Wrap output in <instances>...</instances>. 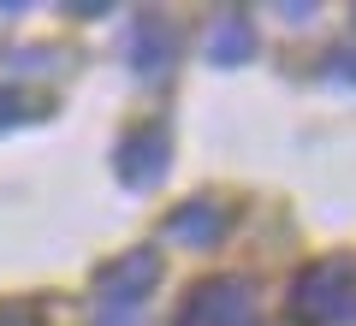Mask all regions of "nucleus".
Instances as JSON below:
<instances>
[{
    "label": "nucleus",
    "instance_id": "obj_8",
    "mask_svg": "<svg viewBox=\"0 0 356 326\" xmlns=\"http://www.w3.org/2000/svg\"><path fill=\"white\" fill-rule=\"evenodd\" d=\"M36 113H48V101H30L18 83H0V131L24 125V119H36Z\"/></svg>",
    "mask_w": 356,
    "mask_h": 326
},
{
    "label": "nucleus",
    "instance_id": "obj_1",
    "mask_svg": "<svg viewBox=\"0 0 356 326\" xmlns=\"http://www.w3.org/2000/svg\"><path fill=\"white\" fill-rule=\"evenodd\" d=\"M297 326H356V255H327L291 285Z\"/></svg>",
    "mask_w": 356,
    "mask_h": 326
},
{
    "label": "nucleus",
    "instance_id": "obj_4",
    "mask_svg": "<svg viewBox=\"0 0 356 326\" xmlns=\"http://www.w3.org/2000/svg\"><path fill=\"white\" fill-rule=\"evenodd\" d=\"M154 279H161V255L154 250H131V255H119V261L95 279V297H102L107 309H137V302L154 291Z\"/></svg>",
    "mask_w": 356,
    "mask_h": 326
},
{
    "label": "nucleus",
    "instance_id": "obj_9",
    "mask_svg": "<svg viewBox=\"0 0 356 326\" xmlns=\"http://www.w3.org/2000/svg\"><path fill=\"white\" fill-rule=\"evenodd\" d=\"M0 326H42L30 309H0Z\"/></svg>",
    "mask_w": 356,
    "mask_h": 326
},
{
    "label": "nucleus",
    "instance_id": "obj_3",
    "mask_svg": "<svg viewBox=\"0 0 356 326\" xmlns=\"http://www.w3.org/2000/svg\"><path fill=\"white\" fill-rule=\"evenodd\" d=\"M166 161H172V137H166V125H131L125 137H119V149H113V166H119V178H125L131 190H143V184H154V178H166Z\"/></svg>",
    "mask_w": 356,
    "mask_h": 326
},
{
    "label": "nucleus",
    "instance_id": "obj_6",
    "mask_svg": "<svg viewBox=\"0 0 356 326\" xmlns=\"http://www.w3.org/2000/svg\"><path fill=\"white\" fill-rule=\"evenodd\" d=\"M125 60H131V72H143V77L166 72V65H172V24L154 18V13H143L137 24H131V36H125Z\"/></svg>",
    "mask_w": 356,
    "mask_h": 326
},
{
    "label": "nucleus",
    "instance_id": "obj_7",
    "mask_svg": "<svg viewBox=\"0 0 356 326\" xmlns=\"http://www.w3.org/2000/svg\"><path fill=\"white\" fill-rule=\"evenodd\" d=\"M255 54V36H250V18H226V24L208 36V60L214 65H243Z\"/></svg>",
    "mask_w": 356,
    "mask_h": 326
},
{
    "label": "nucleus",
    "instance_id": "obj_2",
    "mask_svg": "<svg viewBox=\"0 0 356 326\" xmlns=\"http://www.w3.org/2000/svg\"><path fill=\"white\" fill-rule=\"evenodd\" d=\"M172 326H261V302L255 285L238 273H214L202 285H191V297L178 302Z\"/></svg>",
    "mask_w": 356,
    "mask_h": 326
},
{
    "label": "nucleus",
    "instance_id": "obj_5",
    "mask_svg": "<svg viewBox=\"0 0 356 326\" xmlns=\"http://www.w3.org/2000/svg\"><path fill=\"white\" fill-rule=\"evenodd\" d=\"M226 220H232V202L226 196H191L184 208H172L166 238H172V243H191V250H208V243L226 238Z\"/></svg>",
    "mask_w": 356,
    "mask_h": 326
}]
</instances>
